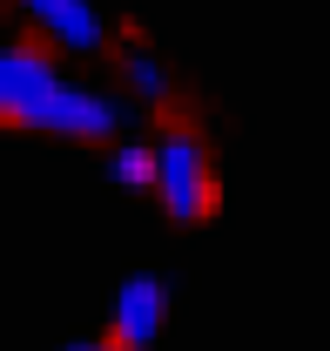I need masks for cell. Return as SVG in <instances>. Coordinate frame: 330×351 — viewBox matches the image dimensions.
<instances>
[{
  "instance_id": "cell-1",
  "label": "cell",
  "mask_w": 330,
  "mask_h": 351,
  "mask_svg": "<svg viewBox=\"0 0 330 351\" xmlns=\"http://www.w3.org/2000/svg\"><path fill=\"white\" fill-rule=\"evenodd\" d=\"M68 88L54 47L41 41H0V122L14 129H47V108L54 95Z\"/></svg>"
},
{
  "instance_id": "cell-2",
  "label": "cell",
  "mask_w": 330,
  "mask_h": 351,
  "mask_svg": "<svg viewBox=\"0 0 330 351\" xmlns=\"http://www.w3.org/2000/svg\"><path fill=\"white\" fill-rule=\"evenodd\" d=\"M155 203H162L175 223H203L216 210V162H209L203 135L168 129L155 142Z\"/></svg>"
},
{
  "instance_id": "cell-3",
  "label": "cell",
  "mask_w": 330,
  "mask_h": 351,
  "mask_svg": "<svg viewBox=\"0 0 330 351\" xmlns=\"http://www.w3.org/2000/svg\"><path fill=\"white\" fill-rule=\"evenodd\" d=\"M122 129H135V108L108 88H81L68 82L47 108V135H68V142H115Z\"/></svg>"
},
{
  "instance_id": "cell-4",
  "label": "cell",
  "mask_w": 330,
  "mask_h": 351,
  "mask_svg": "<svg viewBox=\"0 0 330 351\" xmlns=\"http://www.w3.org/2000/svg\"><path fill=\"white\" fill-rule=\"evenodd\" d=\"M21 21H34V34L61 54H94L108 41V21L94 14V0H14Z\"/></svg>"
},
{
  "instance_id": "cell-5",
  "label": "cell",
  "mask_w": 330,
  "mask_h": 351,
  "mask_svg": "<svg viewBox=\"0 0 330 351\" xmlns=\"http://www.w3.org/2000/svg\"><path fill=\"white\" fill-rule=\"evenodd\" d=\"M168 324V284L162 277H128L115 291V317H108V338L122 351H149Z\"/></svg>"
},
{
  "instance_id": "cell-6",
  "label": "cell",
  "mask_w": 330,
  "mask_h": 351,
  "mask_svg": "<svg viewBox=\"0 0 330 351\" xmlns=\"http://www.w3.org/2000/svg\"><path fill=\"white\" fill-rule=\"evenodd\" d=\"M122 82H128V95L135 101H162L168 88V68H162V54H149V47H122Z\"/></svg>"
},
{
  "instance_id": "cell-7",
  "label": "cell",
  "mask_w": 330,
  "mask_h": 351,
  "mask_svg": "<svg viewBox=\"0 0 330 351\" xmlns=\"http://www.w3.org/2000/svg\"><path fill=\"white\" fill-rule=\"evenodd\" d=\"M108 169H115L122 189H155V142L122 135V142H115V156H108Z\"/></svg>"
},
{
  "instance_id": "cell-8",
  "label": "cell",
  "mask_w": 330,
  "mask_h": 351,
  "mask_svg": "<svg viewBox=\"0 0 330 351\" xmlns=\"http://www.w3.org/2000/svg\"><path fill=\"white\" fill-rule=\"evenodd\" d=\"M61 351H122L115 338H88V345H61Z\"/></svg>"
}]
</instances>
